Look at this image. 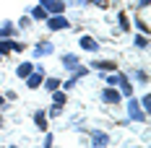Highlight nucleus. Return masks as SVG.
<instances>
[{
    "label": "nucleus",
    "instance_id": "obj_1",
    "mask_svg": "<svg viewBox=\"0 0 151 148\" xmlns=\"http://www.w3.org/2000/svg\"><path fill=\"white\" fill-rule=\"evenodd\" d=\"M47 26H50L52 31H63V29H68V26H70V21H65L60 13H55V18H50V21H47Z\"/></svg>",
    "mask_w": 151,
    "mask_h": 148
},
{
    "label": "nucleus",
    "instance_id": "obj_2",
    "mask_svg": "<svg viewBox=\"0 0 151 148\" xmlns=\"http://www.w3.org/2000/svg\"><path fill=\"white\" fill-rule=\"evenodd\" d=\"M42 5H45L47 11H52V13H63V8H65L63 0H42Z\"/></svg>",
    "mask_w": 151,
    "mask_h": 148
},
{
    "label": "nucleus",
    "instance_id": "obj_3",
    "mask_svg": "<svg viewBox=\"0 0 151 148\" xmlns=\"http://www.w3.org/2000/svg\"><path fill=\"white\" fill-rule=\"evenodd\" d=\"M102 99H104L107 104H117V102H120V94H117L115 89H107L104 94H102Z\"/></svg>",
    "mask_w": 151,
    "mask_h": 148
},
{
    "label": "nucleus",
    "instance_id": "obj_4",
    "mask_svg": "<svg viewBox=\"0 0 151 148\" xmlns=\"http://www.w3.org/2000/svg\"><path fill=\"white\" fill-rule=\"evenodd\" d=\"M81 47H83V49H89V52H94V49H96V39H94V36H83V39H81Z\"/></svg>",
    "mask_w": 151,
    "mask_h": 148
},
{
    "label": "nucleus",
    "instance_id": "obj_5",
    "mask_svg": "<svg viewBox=\"0 0 151 148\" xmlns=\"http://www.w3.org/2000/svg\"><path fill=\"white\" fill-rule=\"evenodd\" d=\"M63 65H65L68 70H70V68H78V57H76V55H65V57H63Z\"/></svg>",
    "mask_w": 151,
    "mask_h": 148
},
{
    "label": "nucleus",
    "instance_id": "obj_6",
    "mask_svg": "<svg viewBox=\"0 0 151 148\" xmlns=\"http://www.w3.org/2000/svg\"><path fill=\"white\" fill-rule=\"evenodd\" d=\"M26 78H29V89H37V86H39V81H42V73H34V70H31Z\"/></svg>",
    "mask_w": 151,
    "mask_h": 148
},
{
    "label": "nucleus",
    "instance_id": "obj_7",
    "mask_svg": "<svg viewBox=\"0 0 151 148\" xmlns=\"http://www.w3.org/2000/svg\"><path fill=\"white\" fill-rule=\"evenodd\" d=\"M31 70H34V65H31V62H24V65H18V75H21V78H26Z\"/></svg>",
    "mask_w": 151,
    "mask_h": 148
},
{
    "label": "nucleus",
    "instance_id": "obj_8",
    "mask_svg": "<svg viewBox=\"0 0 151 148\" xmlns=\"http://www.w3.org/2000/svg\"><path fill=\"white\" fill-rule=\"evenodd\" d=\"M96 68H102V70H117V65L115 62H107V60H99V62H94Z\"/></svg>",
    "mask_w": 151,
    "mask_h": 148
},
{
    "label": "nucleus",
    "instance_id": "obj_9",
    "mask_svg": "<svg viewBox=\"0 0 151 148\" xmlns=\"http://www.w3.org/2000/svg\"><path fill=\"white\" fill-rule=\"evenodd\" d=\"M34 119H37V127H42V130L47 127V117H45V112H37V114H34Z\"/></svg>",
    "mask_w": 151,
    "mask_h": 148
},
{
    "label": "nucleus",
    "instance_id": "obj_10",
    "mask_svg": "<svg viewBox=\"0 0 151 148\" xmlns=\"http://www.w3.org/2000/svg\"><path fill=\"white\" fill-rule=\"evenodd\" d=\"M47 91H58V86H60V81H58V78H47Z\"/></svg>",
    "mask_w": 151,
    "mask_h": 148
},
{
    "label": "nucleus",
    "instance_id": "obj_11",
    "mask_svg": "<svg viewBox=\"0 0 151 148\" xmlns=\"http://www.w3.org/2000/svg\"><path fill=\"white\" fill-rule=\"evenodd\" d=\"M130 117L133 119H143V114L138 112V107H136V102H130Z\"/></svg>",
    "mask_w": 151,
    "mask_h": 148
},
{
    "label": "nucleus",
    "instance_id": "obj_12",
    "mask_svg": "<svg viewBox=\"0 0 151 148\" xmlns=\"http://www.w3.org/2000/svg\"><path fill=\"white\" fill-rule=\"evenodd\" d=\"M94 143L104 146V143H107V135H102V133H94Z\"/></svg>",
    "mask_w": 151,
    "mask_h": 148
},
{
    "label": "nucleus",
    "instance_id": "obj_13",
    "mask_svg": "<svg viewBox=\"0 0 151 148\" xmlns=\"http://www.w3.org/2000/svg\"><path fill=\"white\" fill-rule=\"evenodd\" d=\"M45 8H34V18H45Z\"/></svg>",
    "mask_w": 151,
    "mask_h": 148
},
{
    "label": "nucleus",
    "instance_id": "obj_14",
    "mask_svg": "<svg viewBox=\"0 0 151 148\" xmlns=\"http://www.w3.org/2000/svg\"><path fill=\"white\" fill-rule=\"evenodd\" d=\"M55 104H58V107L65 104V94H55Z\"/></svg>",
    "mask_w": 151,
    "mask_h": 148
},
{
    "label": "nucleus",
    "instance_id": "obj_15",
    "mask_svg": "<svg viewBox=\"0 0 151 148\" xmlns=\"http://www.w3.org/2000/svg\"><path fill=\"white\" fill-rule=\"evenodd\" d=\"M136 44H138V47H146V44H149V39H146V36H138Z\"/></svg>",
    "mask_w": 151,
    "mask_h": 148
},
{
    "label": "nucleus",
    "instance_id": "obj_16",
    "mask_svg": "<svg viewBox=\"0 0 151 148\" xmlns=\"http://www.w3.org/2000/svg\"><path fill=\"white\" fill-rule=\"evenodd\" d=\"M0 107H3V99H0Z\"/></svg>",
    "mask_w": 151,
    "mask_h": 148
}]
</instances>
